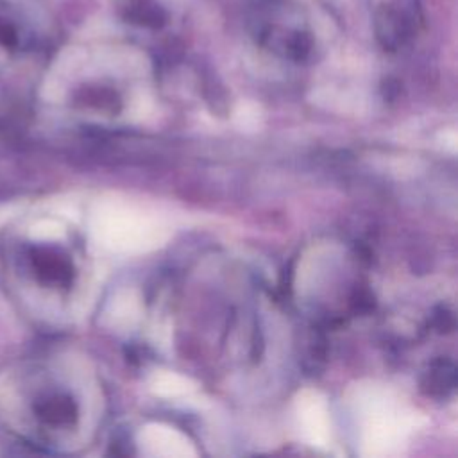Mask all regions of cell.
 Listing matches in <instances>:
<instances>
[{
    "label": "cell",
    "mask_w": 458,
    "mask_h": 458,
    "mask_svg": "<svg viewBox=\"0 0 458 458\" xmlns=\"http://www.w3.org/2000/svg\"><path fill=\"white\" fill-rule=\"evenodd\" d=\"M245 25L252 38L274 54L304 59L313 45L310 20L295 0H247Z\"/></svg>",
    "instance_id": "cell-1"
},
{
    "label": "cell",
    "mask_w": 458,
    "mask_h": 458,
    "mask_svg": "<svg viewBox=\"0 0 458 458\" xmlns=\"http://www.w3.org/2000/svg\"><path fill=\"white\" fill-rule=\"evenodd\" d=\"M369 14L376 39L386 50L410 45L424 23L420 0H369Z\"/></svg>",
    "instance_id": "cell-2"
},
{
    "label": "cell",
    "mask_w": 458,
    "mask_h": 458,
    "mask_svg": "<svg viewBox=\"0 0 458 458\" xmlns=\"http://www.w3.org/2000/svg\"><path fill=\"white\" fill-rule=\"evenodd\" d=\"M29 261L38 279L50 286H64L72 279V267L66 256L50 247H32Z\"/></svg>",
    "instance_id": "cell-3"
},
{
    "label": "cell",
    "mask_w": 458,
    "mask_h": 458,
    "mask_svg": "<svg viewBox=\"0 0 458 458\" xmlns=\"http://www.w3.org/2000/svg\"><path fill=\"white\" fill-rule=\"evenodd\" d=\"M36 415L48 426H64L73 420V403L63 395H54L36 404Z\"/></svg>",
    "instance_id": "cell-4"
},
{
    "label": "cell",
    "mask_w": 458,
    "mask_h": 458,
    "mask_svg": "<svg viewBox=\"0 0 458 458\" xmlns=\"http://www.w3.org/2000/svg\"><path fill=\"white\" fill-rule=\"evenodd\" d=\"M118 5L129 21H138L141 25H156L163 16L161 7L154 0H118Z\"/></svg>",
    "instance_id": "cell-5"
},
{
    "label": "cell",
    "mask_w": 458,
    "mask_h": 458,
    "mask_svg": "<svg viewBox=\"0 0 458 458\" xmlns=\"http://www.w3.org/2000/svg\"><path fill=\"white\" fill-rule=\"evenodd\" d=\"M18 43V34L11 23L0 18V45L2 47H14Z\"/></svg>",
    "instance_id": "cell-6"
}]
</instances>
